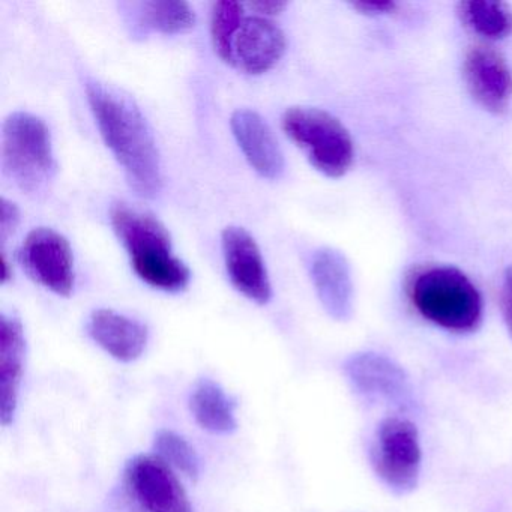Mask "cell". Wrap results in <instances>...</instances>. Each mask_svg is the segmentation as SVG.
Wrapping results in <instances>:
<instances>
[{
  "label": "cell",
  "mask_w": 512,
  "mask_h": 512,
  "mask_svg": "<svg viewBox=\"0 0 512 512\" xmlns=\"http://www.w3.org/2000/svg\"><path fill=\"white\" fill-rule=\"evenodd\" d=\"M86 98L98 130L139 196L154 199L163 185L161 158L151 127L128 95L97 80L86 82Z\"/></svg>",
  "instance_id": "1"
},
{
  "label": "cell",
  "mask_w": 512,
  "mask_h": 512,
  "mask_svg": "<svg viewBox=\"0 0 512 512\" xmlns=\"http://www.w3.org/2000/svg\"><path fill=\"white\" fill-rule=\"evenodd\" d=\"M110 223L140 280L163 292L178 293L187 289L191 281L190 268L173 256L169 230L158 218L125 203H116L110 209Z\"/></svg>",
  "instance_id": "2"
},
{
  "label": "cell",
  "mask_w": 512,
  "mask_h": 512,
  "mask_svg": "<svg viewBox=\"0 0 512 512\" xmlns=\"http://www.w3.org/2000/svg\"><path fill=\"white\" fill-rule=\"evenodd\" d=\"M410 301L425 320L455 334L476 331L482 322L481 293L452 266L421 272L410 287Z\"/></svg>",
  "instance_id": "3"
},
{
  "label": "cell",
  "mask_w": 512,
  "mask_h": 512,
  "mask_svg": "<svg viewBox=\"0 0 512 512\" xmlns=\"http://www.w3.org/2000/svg\"><path fill=\"white\" fill-rule=\"evenodd\" d=\"M2 167L5 175L28 194L44 193L56 172L52 134L43 119L16 112L2 127Z\"/></svg>",
  "instance_id": "4"
},
{
  "label": "cell",
  "mask_w": 512,
  "mask_h": 512,
  "mask_svg": "<svg viewBox=\"0 0 512 512\" xmlns=\"http://www.w3.org/2000/svg\"><path fill=\"white\" fill-rule=\"evenodd\" d=\"M284 133L328 178H341L355 158L352 136L340 119L316 107H290L281 119Z\"/></svg>",
  "instance_id": "5"
},
{
  "label": "cell",
  "mask_w": 512,
  "mask_h": 512,
  "mask_svg": "<svg viewBox=\"0 0 512 512\" xmlns=\"http://www.w3.org/2000/svg\"><path fill=\"white\" fill-rule=\"evenodd\" d=\"M371 464L380 481L398 496L418 487L422 467L419 431L412 421L389 416L377 427L371 446Z\"/></svg>",
  "instance_id": "6"
},
{
  "label": "cell",
  "mask_w": 512,
  "mask_h": 512,
  "mask_svg": "<svg viewBox=\"0 0 512 512\" xmlns=\"http://www.w3.org/2000/svg\"><path fill=\"white\" fill-rule=\"evenodd\" d=\"M26 274L50 292L70 296L74 289V256L65 236L49 227L28 233L19 250Z\"/></svg>",
  "instance_id": "7"
},
{
  "label": "cell",
  "mask_w": 512,
  "mask_h": 512,
  "mask_svg": "<svg viewBox=\"0 0 512 512\" xmlns=\"http://www.w3.org/2000/svg\"><path fill=\"white\" fill-rule=\"evenodd\" d=\"M125 487L143 512H193L187 493L166 461L137 455L124 470Z\"/></svg>",
  "instance_id": "8"
},
{
  "label": "cell",
  "mask_w": 512,
  "mask_h": 512,
  "mask_svg": "<svg viewBox=\"0 0 512 512\" xmlns=\"http://www.w3.org/2000/svg\"><path fill=\"white\" fill-rule=\"evenodd\" d=\"M227 274L239 293L259 305L272 298L271 281L256 239L244 227L230 226L221 235Z\"/></svg>",
  "instance_id": "9"
},
{
  "label": "cell",
  "mask_w": 512,
  "mask_h": 512,
  "mask_svg": "<svg viewBox=\"0 0 512 512\" xmlns=\"http://www.w3.org/2000/svg\"><path fill=\"white\" fill-rule=\"evenodd\" d=\"M464 82L473 100L500 115L512 100V71L496 49L484 44L470 47L463 64Z\"/></svg>",
  "instance_id": "10"
},
{
  "label": "cell",
  "mask_w": 512,
  "mask_h": 512,
  "mask_svg": "<svg viewBox=\"0 0 512 512\" xmlns=\"http://www.w3.org/2000/svg\"><path fill=\"white\" fill-rule=\"evenodd\" d=\"M280 26L262 16L244 17L232 43V67L251 76L271 70L286 52Z\"/></svg>",
  "instance_id": "11"
},
{
  "label": "cell",
  "mask_w": 512,
  "mask_h": 512,
  "mask_svg": "<svg viewBox=\"0 0 512 512\" xmlns=\"http://www.w3.org/2000/svg\"><path fill=\"white\" fill-rule=\"evenodd\" d=\"M233 136L245 160L262 178L280 179L284 173V155L268 122L250 109H239L230 118Z\"/></svg>",
  "instance_id": "12"
},
{
  "label": "cell",
  "mask_w": 512,
  "mask_h": 512,
  "mask_svg": "<svg viewBox=\"0 0 512 512\" xmlns=\"http://www.w3.org/2000/svg\"><path fill=\"white\" fill-rule=\"evenodd\" d=\"M311 280L332 319L349 320L353 313V283L349 262L334 248H320L310 263Z\"/></svg>",
  "instance_id": "13"
},
{
  "label": "cell",
  "mask_w": 512,
  "mask_h": 512,
  "mask_svg": "<svg viewBox=\"0 0 512 512\" xmlns=\"http://www.w3.org/2000/svg\"><path fill=\"white\" fill-rule=\"evenodd\" d=\"M344 373L353 388L368 398L395 401L409 391V380L403 368L379 353L350 356L344 364Z\"/></svg>",
  "instance_id": "14"
},
{
  "label": "cell",
  "mask_w": 512,
  "mask_h": 512,
  "mask_svg": "<svg viewBox=\"0 0 512 512\" xmlns=\"http://www.w3.org/2000/svg\"><path fill=\"white\" fill-rule=\"evenodd\" d=\"M26 340L22 322L17 317H0V419L14 421L19 404L20 385L25 368Z\"/></svg>",
  "instance_id": "15"
},
{
  "label": "cell",
  "mask_w": 512,
  "mask_h": 512,
  "mask_svg": "<svg viewBox=\"0 0 512 512\" xmlns=\"http://www.w3.org/2000/svg\"><path fill=\"white\" fill-rule=\"evenodd\" d=\"M86 329L98 346L121 362L136 361L148 346L149 332L143 323L106 308L91 314Z\"/></svg>",
  "instance_id": "16"
},
{
  "label": "cell",
  "mask_w": 512,
  "mask_h": 512,
  "mask_svg": "<svg viewBox=\"0 0 512 512\" xmlns=\"http://www.w3.org/2000/svg\"><path fill=\"white\" fill-rule=\"evenodd\" d=\"M197 424L214 434H230L238 428L236 401L212 379H200L190 398Z\"/></svg>",
  "instance_id": "17"
},
{
  "label": "cell",
  "mask_w": 512,
  "mask_h": 512,
  "mask_svg": "<svg viewBox=\"0 0 512 512\" xmlns=\"http://www.w3.org/2000/svg\"><path fill=\"white\" fill-rule=\"evenodd\" d=\"M457 14L467 29L485 40H503L512 32V11L503 2L466 0L458 4Z\"/></svg>",
  "instance_id": "18"
},
{
  "label": "cell",
  "mask_w": 512,
  "mask_h": 512,
  "mask_svg": "<svg viewBox=\"0 0 512 512\" xmlns=\"http://www.w3.org/2000/svg\"><path fill=\"white\" fill-rule=\"evenodd\" d=\"M137 22L143 31L182 34L196 25V14L184 0H152L137 5Z\"/></svg>",
  "instance_id": "19"
},
{
  "label": "cell",
  "mask_w": 512,
  "mask_h": 512,
  "mask_svg": "<svg viewBox=\"0 0 512 512\" xmlns=\"http://www.w3.org/2000/svg\"><path fill=\"white\" fill-rule=\"evenodd\" d=\"M244 5L233 0H220L212 7L211 38L215 53L226 64L232 65V43L241 26Z\"/></svg>",
  "instance_id": "20"
},
{
  "label": "cell",
  "mask_w": 512,
  "mask_h": 512,
  "mask_svg": "<svg viewBox=\"0 0 512 512\" xmlns=\"http://www.w3.org/2000/svg\"><path fill=\"white\" fill-rule=\"evenodd\" d=\"M154 448L157 457L169 466L176 467L190 479H199L202 461L196 449L184 437L172 430H160L155 436Z\"/></svg>",
  "instance_id": "21"
},
{
  "label": "cell",
  "mask_w": 512,
  "mask_h": 512,
  "mask_svg": "<svg viewBox=\"0 0 512 512\" xmlns=\"http://www.w3.org/2000/svg\"><path fill=\"white\" fill-rule=\"evenodd\" d=\"M20 223V209L16 203L2 197L0 200V239L7 241Z\"/></svg>",
  "instance_id": "22"
},
{
  "label": "cell",
  "mask_w": 512,
  "mask_h": 512,
  "mask_svg": "<svg viewBox=\"0 0 512 512\" xmlns=\"http://www.w3.org/2000/svg\"><path fill=\"white\" fill-rule=\"evenodd\" d=\"M500 310L503 322L512 338V266L503 274L502 289H500Z\"/></svg>",
  "instance_id": "23"
},
{
  "label": "cell",
  "mask_w": 512,
  "mask_h": 512,
  "mask_svg": "<svg viewBox=\"0 0 512 512\" xmlns=\"http://www.w3.org/2000/svg\"><path fill=\"white\" fill-rule=\"evenodd\" d=\"M355 10L361 11L368 16H377V14H389L397 8L394 0H373V2H355L352 4Z\"/></svg>",
  "instance_id": "24"
},
{
  "label": "cell",
  "mask_w": 512,
  "mask_h": 512,
  "mask_svg": "<svg viewBox=\"0 0 512 512\" xmlns=\"http://www.w3.org/2000/svg\"><path fill=\"white\" fill-rule=\"evenodd\" d=\"M250 10L256 11L257 16L266 17L277 16V14L283 13L284 8L287 7L286 2L281 0H260V2H250L247 4Z\"/></svg>",
  "instance_id": "25"
},
{
  "label": "cell",
  "mask_w": 512,
  "mask_h": 512,
  "mask_svg": "<svg viewBox=\"0 0 512 512\" xmlns=\"http://www.w3.org/2000/svg\"><path fill=\"white\" fill-rule=\"evenodd\" d=\"M10 262H8L7 254L2 251V284H7L11 280L13 274L10 271Z\"/></svg>",
  "instance_id": "26"
}]
</instances>
